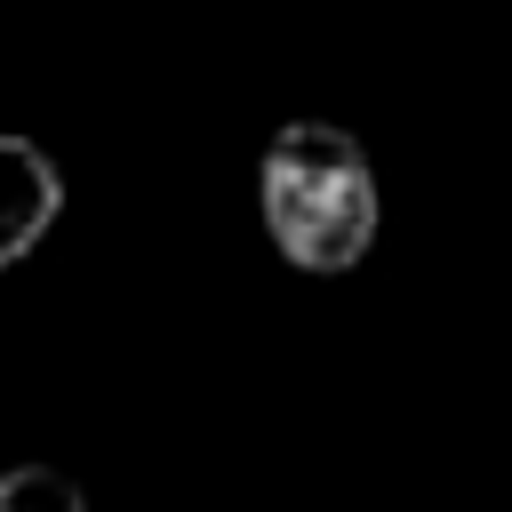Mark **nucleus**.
Masks as SVG:
<instances>
[{"label":"nucleus","mask_w":512,"mask_h":512,"mask_svg":"<svg viewBox=\"0 0 512 512\" xmlns=\"http://www.w3.org/2000/svg\"><path fill=\"white\" fill-rule=\"evenodd\" d=\"M256 208L296 272H352L376 248L384 192L368 144L336 120H288L256 160Z\"/></svg>","instance_id":"f257e3e1"},{"label":"nucleus","mask_w":512,"mask_h":512,"mask_svg":"<svg viewBox=\"0 0 512 512\" xmlns=\"http://www.w3.org/2000/svg\"><path fill=\"white\" fill-rule=\"evenodd\" d=\"M64 208V176L32 136H0V272L56 224Z\"/></svg>","instance_id":"f03ea898"},{"label":"nucleus","mask_w":512,"mask_h":512,"mask_svg":"<svg viewBox=\"0 0 512 512\" xmlns=\"http://www.w3.org/2000/svg\"><path fill=\"white\" fill-rule=\"evenodd\" d=\"M0 512H88L80 488L48 464H24V472H0Z\"/></svg>","instance_id":"7ed1b4c3"}]
</instances>
